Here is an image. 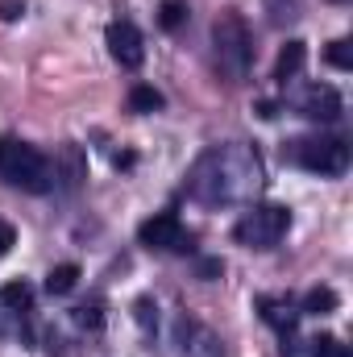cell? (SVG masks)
I'll list each match as a JSON object with an SVG mask.
<instances>
[{"label": "cell", "mask_w": 353, "mask_h": 357, "mask_svg": "<svg viewBox=\"0 0 353 357\" xmlns=\"http://www.w3.org/2000/svg\"><path fill=\"white\" fill-rule=\"evenodd\" d=\"M291 229V212L283 204H254L237 225H233V237L250 250H270L283 241V233Z\"/></svg>", "instance_id": "obj_5"}, {"label": "cell", "mask_w": 353, "mask_h": 357, "mask_svg": "<svg viewBox=\"0 0 353 357\" xmlns=\"http://www.w3.org/2000/svg\"><path fill=\"white\" fill-rule=\"evenodd\" d=\"M329 63H333L337 71H350L353 67V42L350 38H337V42L329 46Z\"/></svg>", "instance_id": "obj_19"}, {"label": "cell", "mask_w": 353, "mask_h": 357, "mask_svg": "<svg viewBox=\"0 0 353 357\" xmlns=\"http://www.w3.org/2000/svg\"><path fill=\"white\" fill-rule=\"evenodd\" d=\"M75 282H80V266L75 262H63V266H54L46 274V291L50 295H67V291H75Z\"/></svg>", "instance_id": "obj_13"}, {"label": "cell", "mask_w": 353, "mask_h": 357, "mask_svg": "<svg viewBox=\"0 0 353 357\" xmlns=\"http://www.w3.org/2000/svg\"><path fill=\"white\" fill-rule=\"evenodd\" d=\"M258 116H262V121H274V116H278V104H274V100H262V104H258Z\"/></svg>", "instance_id": "obj_26"}, {"label": "cell", "mask_w": 353, "mask_h": 357, "mask_svg": "<svg viewBox=\"0 0 353 357\" xmlns=\"http://www.w3.org/2000/svg\"><path fill=\"white\" fill-rule=\"evenodd\" d=\"M75 320L84 328H100L104 324V312H100V303H84V307H75Z\"/></svg>", "instance_id": "obj_20"}, {"label": "cell", "mask_w": 353, "mask_h": 357, "mask_svg": "<svg viewBox=\"0 0 353 357\" xmlns=\"http://www.w3.org/2000/svg\"><path fill=\"white\" fill-rule=\"evenodd\" d=\"M303 63H308V46H303L299 38H291V42L278 50V63H274V79H278V84L295 79V75L303 71Z\"/></svg>", "instance_id": "obj_10"}, {"label": "cell", "mask_w": 353, "mask_h": 357, "mask_svg": "<svg viewBox=\"0 0 353 357\" xmlns=\"http://www.w3.org/2000/svg\"><path fill=\"white\" fill-rule=\"evenodd\" d=\"M312 357H350V345H345L341 337H329V333H324V337L312 341Z\"/></svg>", "instance_id": "obj_18"}, {"label": "cell", "mask_w": 353, "mask_h": 357, "mask_svg": "<svg viewBox=\"0 0 353 357\" xmlns=\"http://www.w3.org/2000/svg\"><path fill=\"white\" fill-rule=\"evenodd\" d=\"M167 100H163V91H154L150 84H137V88L129 91V108L133 112H158Z\"/></svg>", "instance_id": "obj_15"}, {"label": "cell", "mask_w": 353, "mask_h": 357, "mask_svg": "<svg viewBox=\"0 0 353 357\" xmlns=\"http://www.w3.org/2000/svg\"><path fill=\"white\" fill-rule=\"evenodd\" d=\"M187 13H191V8H187V0H163V4H158V25L175 33L179 25L187 21Z\"/></svg>", "instance_id": "obj_17"}, {"label": "cell", "mask_w": 353, "mask_h": 357, "mask_svg": "<svg viewBox=\"0 0 353 357\" xmlns=\"http://www.w3.org/2000/svg\"><path fill=\"white\" fill-rule=\"evenodd\" d=\"M0 178L21 191H50V158L21 137H0Z\"/></svg>", "instance_id": "obj_3"}, {"label": "cell", "mask_w": 353, "mask_h": 357, "mask_svg": "<svg viewBox=\"0 0 353 357\" xmlns=\"http://www.w3.org/2000/svg\"><path fill=\"white\" fill-rule=\"evenodd\" d=\"M212 50H216V67L229 84H246L250 67H254V42H250V25L241 13L225 8L212 21Z\"/></svg>", "instance_id": "obj_2"}, {"label": "cell", "mask_w": 353, "mask_h": 357, "mask_svg": "<svg viewBox=\"0 0 353 357\" xmlns=\"http://www.w3.org/2000/svg\"><path fill=\"white\" fill-rule=\"evenodd\" d=\"M266 4H270L274 21H283V17H295V4H299V0H266Z\"/></svg>", "instance_id": "obj_23"}, {"label": "cell", "mask_w": 353, "mask_h": 357, "mask_svg": "<svg viewBox=\"0 0 353 357\" xmlns=\"http://www.w3.org/2000/svg\"><path fill=\"white\" fill-rule=\"evenodd\" d=\"M183 357H220V341H216L208 328H191V337H187V354Z\"/></svg>", "instance_id": "obj_14"}, {"label": "cell", "mask_w": 353, "mask_h": 357, "mask_svg": "<svg viewBox=\"0 0 353 357\" xmlns=\"http://www.w3.org/2000/svg\"><path fill=\"white\" fill-rule=\"evenodd\" d=\"M258 312H262V320L270 324V328H283V333H291L295 320H299V312H295L287 299H270V295L258 299Z\"/></svg>", "instance_id": "obj_11"}, {"label": "cell", "mask_w": 353, "mask_h": 357, "mask_svg": "<svg viewBox=\"0 0 353 357\" xmlns=\"http://www.w3.org/2000/svg\"><path fill=\"white\" fill-rule=\"evenodd\" d=\"M13 245H17V229H13L8 220H0V258H4Z\"/></svg>", "instance_id": "obj_22"}, {"label": "cell", "mask_w": 353, "mask_h": 357, "mask_svg": "<svg viewBox=\"0 0 353 357\" xmlns=\"http://www.w3.org/2000/svg\"><path fill=\"white\" fill-rule=\"evenodd\" d=\"M137 241L146 250H171V254H191V233L179 225L175 212H158L150 220H142L137 229Z\"/></svg>", "instance_id": "obj_6"}, {"label": "cell", "mask_w": 353, "mask_h": 357, "mask_svg": "<svg viewBox=\"0 0 353 357\" xmlns=\"http://www.w3.org/2000/svg\"><path fill=\"white\" fill-rule=\"evenodd\" d=\"M295 108H299L308 121H324V125H329V121H341V112H345L337 88H329V84H308V88L299 91Z\"/></svg>", "instance_id": "obj_8"}, {"label": "cell", "mask_w": 353, "mask_h": 357, "mask_svg": "<svg viewBox=\"0 0 353 357\" xmlns=\"http://www.w3.org/2000/svg\"><path fill=\"white\" fill-rule=\"evenodd\" d=\"M262 187V162L250 146H216L208 150L187 178V191L200 204H241Z\"/></svg>", "instance_id": "obj_1"}, {"label": "cell", "mask_w": 353, "mask_h": 357, "mask_svg": "<svg viewBox=\"0 0 353 357\" xmlns=\"http://www.w3.org/2000/svg\"><path fill=\"white\" fill-rule=\"evenodd\" d=\"M150 312H154V303H150V299H137V320H142L146 328H150V320H154Z\"/></svg>", "instance_id": "obj_25"}, {"label": "cell", "mask_w": 353, "mask_h": 357, "mask_svg": "<svg viewBox=\"0 0 353 357\" xmlns=\"http://www.w3.org/2000/svg\"><path fill=\"white\" fill-rule=\"evenodd\" d=\"M299 312H303V316H329V312H337V291H333V287H312V291L303 295Z\"/></svg>", "instance_id": "obj_12"}, {"label": "cell", "mask_w": 353, "mask_h": 357, "mask_svg": "<svg viewBox=\"0 0 353 357\" xmlns=\"http://www.w3.org/2000/svg\"><path fill=\"white\" fill-rule=\"evenodd\" d=\"M220 262H216V258H208V262H200V278H208V282H212V278H216V274H220Z\"/></svg>", "instance_id": "obj_24"}, {"label": "cell", "mask_w": 353, "mask_h": 357, "mask_svg": "<svg viewBox=\"0 0 353 357\" xmlns=\"http://www.w3.org/2000/svg\"><path fill=\"white\" fill-rule=\"evenodd\" d=\"M283 158H291L295 167L312 171V175H345L350 171V146L341 137H324V133H312V137H295Z\"/></svg>", "instance_id": "obj_4"}, {"label": "cell", "mask_w": 353, "mask_h": 357, "mask_svg": "<svg viewBox=\"0 0 353 357\" xmlns=\"http://www.w3.org/2000/svg\"><path fill=\"white\" fill-rule=\"evenodd\" d=\"M104 42H108V54L121 63V67H142L146 63V42H142V33H137V25H129V21H112L108 25V33H104Z\"/></svg>", "instance_id": "obj_7"}, {"label": "cell", "mask_w": 353, "mask_h": 357, "mask_svg": "<svg viewBox=\"0 0 353 357\" xmlns=\"http://www.w3.org/2000/svg\"><path fill=\"white\" fill-rule=\"evenodd\" d=\"M50 178H54L63 191H80V187H84V178H88V158H84V150H80L75 142H63V146H59V154H54V162H50Z\"/></svg>", "instance_id": "obj_9"}, {"label": "cell", "mask_w": 353, "mask_h": 357, "mask_svg": "<svg viewBox=\"0 0 353 357\" xmlns=\"http://www.w3.org/2000/svg\"><path fill=\"white\" fill-rule=\"evenodd\" d=\"M333 4H345V0H333Z\"/></svg>", "instance_id": "obj_27"}, {"label": "cell", "mask_w": 353, "mask_h": 357, "mask_svg": "<svg viewBox=\"0 0 353 357\" xmlns=\"http://www.w3.org/2000/svg\"><path fill=\"white\" fill-rule=\"evenodd\" d=\"M25 13V0H0V21H17Z\"/></svg>", "instance_id": "obj_21"}, {"label": "cell", "mask_w": 353, "mask_h": 357, "mask_svg": "<svg viewBox=\"0 0 353 357\" xmlns=\"http://www.w3.org/2000/svg\"><path fill=\"white\" fill-rule=\"evenodd\" d=\"M0 303H4V307H13V312H25V307L33 303L29 282H8V287H0Z\"/></svg>", "instance_id": "obj_16"}]
</instances>
